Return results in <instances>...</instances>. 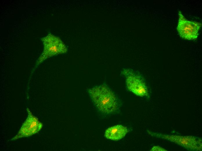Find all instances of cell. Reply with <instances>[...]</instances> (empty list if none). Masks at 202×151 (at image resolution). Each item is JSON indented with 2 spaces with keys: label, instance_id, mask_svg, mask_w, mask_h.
Wrapping results in <instances>:
<instances>
[{
  "label": "cell",
  "instance_id": "cell-4",
  "mask_svg": "<svg viewBox=\"0 0 202 151\" xmlns=\"http://www.w3.org/2000/svg\"><path fill=\"white\" fill-rule=\"evenodd\" d=\"M154 134L157 137L174 142L188 150H202V140L200 138L192 136L168 135L162 134Z\"/></svg>",
  "mask_w": 202,
  "mask_h": 151
},
{
  "label": "cell",
  "instance_id": "cell-3",
  "mask_svg": "<svg viewBox=\"0 0 202 151\" xmlns=\"http://www.w3.org/2000/svg\"><path fill=\"white\" fill-rule=\"evenodd\" d=\"M122 73L126 77L127 86L130 91L140 97L148 96L147 87L140 74L129 69H124Z\"/></svg>",
  "mask_w": 202,
  "mask_h": 151
},
{
  "label": "cell",
  "instance_id": "cell-2",
  "mask_svg": "<svg viewBox=\"0 0 202 151\" xmlns=\"http://www.w3.org/2000/svg\"><path fill=\"white\" fill-rule=\"evenodd\" d=\"M41 39L44 44V50L37 59L33 71L47 59L67 52V48L61 39L51 33Z\"/></svg>",
  "mask_w": 202,
  "mask_h": 151
},
{
  "label": "cell",
  "instance_id": "cell-6",
  "mask_svg": "<svg viewBox=\"0 0 202 151\" xmlns=\"http://www.w3.org/2000/svg\"><path fill=\"white\" fill-rule=\"evenodd\" d=\"M27 110L28 114L27 118L23 124L17 135L11 140L31 136L37 133L42 128V123L32 114L28 108H27Z\"/></svg>",
  "mask_w": 202,
  "mask_h": 151
},
{
  "label": "cell",
  "instance_id": "cell-1",
  "mask_svg": "<svg viewBox=\"0 0 202 151\" xmlns=\"http://www.w3.org/2000/svg\"><path fill=\"white\" fill-rule=\"evenodd\" d=\"M88 91L95 105L101 112L108 114L116 110L118 106L116 97L106 85L95 86Z\"/></svg>",
  "mask_w": 202,
  "mask_h": 151
},
{
  "label": "cell",
  "instance_id": "cell-7",
  "mask_svg": "<svg viewBox=\"0 0 202 151\" xmlns=\"http://www.w3.org/2000/svg\"><path fill=\"white\" fill-rule=\"evenodd\" d=\"M128 132L126 127L121 125H117L107 129L104 136L107 139L118 141L124 137Z\"/></svg>",
  "mask_w": 202,
  "mask_h": 151
},
{
  "label": "cell",
  "instance_id": "cell-8",
  "mask_svg": "<svg viewBox=\"0 0 202 151\" xmlns=\"http://www.w3.org/2000/svg\"><path fill=\"white\" fill-rule=\"evenodd\" d=\"M151 151H167L165 149L159 146H154L150 150Z\"/></svg>",
  "mask_w": 202,
  "mask_h": 151
},
{
  "label": "cell",
  "instance_id": "cell-5",
  "mask_svg": "<svg viewBox=\"0 0 202 151\" xmlns=\"http://www.w3.org/2000/svg\"><path fill=\"white\" fill-rule=\"evenodd\" d=\"M178 15L179 19L177 29L180 37L187 40H193L197 39L199 31L201 26V23L187 20L180 11Z\"/></svg>",
  "mask_w": 202,
  "mask_h": 151
}]
</instances>
